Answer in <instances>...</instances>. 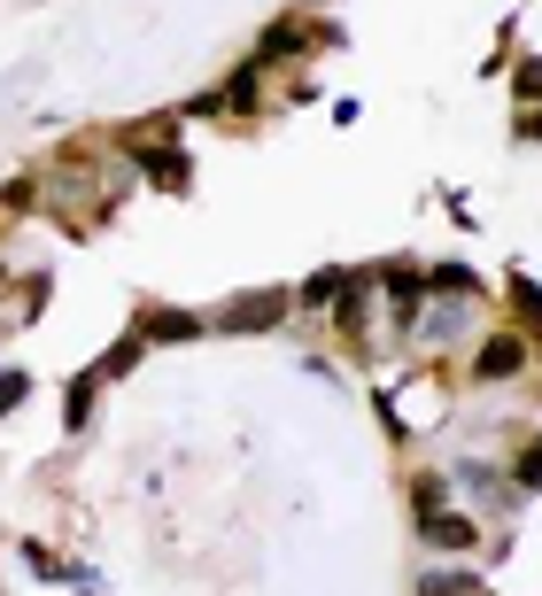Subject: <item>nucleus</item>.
<instances>
[{"label": "nucleus", "instance_id": "obj_1", "mask_svg": "<svg viewBox=\"0 0 542 596\" xmlns=\"http://www.w3.org/2000/svg\"><path fill=\"white\" fill-rule=\"evenodd\" d=\"M481 380H512V372H528V341H512V333H496L489 349H481V364H473Z\"/></svg>", "mask_w": 542, "mask_h": 596}, {"label": "nucleus", "instance_id": "obj_2", "mask_svg": "<svg viewBox=\"0 0 542 596\" xmlns=\"http://www.w3.org/2000/svg\"><path fill=\"white\" fill-rule=\"evenodd\" d=\"M418 535H426L434 550H473V543H481V535H473V519H450V511H426V519H418Z\"/></svg>", "mask_w": 542, "mask_h": 596}, {"label": "nucleus", "instance_id": "obj_3", "mask_svg": "<svg viewBox=\"0 0 542 596\" xmlns=\"http://www.w3.org/2000/svg\"><path fill=\"white\" fill-rule=\"evenodd\" d=\"M272 317H287V295H256V302H240V310H225V333H256Z\"/></svg>", "mask_w": 542, "mask_h": 596}, {"label": "nucleus", "instance_id": "obj_4", "mask_svg": "<svg viewBox=\"0 0 542 596\" xmlns=\"http://www.w3.org/2000/svg\"><path fill=\"white\" fill-rule=\"evenodd\" d=\"M387 295H395V317L411 325V317H418V302H426V280H418V272H395V280H387Z\"/></svg>", "mask_w": 542, "mask_h": 596}, {"label": "nucleus", "instance_id": "obj_5", "mask_svg": "<svg viewBox=\"0 0 542 596\" xmlns=\"http://www.w3.org/2000/svg\"><path fill=\"white\" fill-rule=\"evenodd\" d=\"M148 333H156V341H186V333H194V317H186V310H156V317H148Z\"/></svg>", "mask_w": 542, "mask_h": 596}, {"label": "nucleus", "instance_id": "obj_6", "mask_svg": "<svg viewBox=\"0 0 542 596\" xmlns=\"http://www.w3.org/2000/svg\"><path fill=\"white\" fill-rule=\"evenodd\" d=\"M140 163H148V178H164V186H186V163H179V155H156V148H140Z\"/></svg>", "mask_w": 542, "mask_h": 596}, {"label": "nucleus", "instance_id": "obj_7", "mask_svg": "<svg viewBox=\"0 0 542 596\" xmlns=\"http://www.w3.org/2000/svg\"><path fill=\"white\" fill-rule=\"evenodd\" d=\"M426 287H442V295H481V287H473V272H465V264H442V272H434V280H426Z\"/></svg>", "mask_w": 542, "mask_h": 596}, {"label": "nucleus", "instance_id": "obj_8", "mask_svg": "<svg viewBox=\"0 0 542 596\" xmlns=\"http://www.w3.org/2000/svg\"><path fill=\"white\" fill-rule=\"evenodd\" d=\"M86 411H93V372L70 380V427H86Z\"/></svg>", "mask_w": 542, "mask_h": 596}, {"label": "nucleus", "instance_id": "obj_9", "mask_svg": "<svg viewBox=\"0 0 542 596\" xmlns=\"http://www.w3.org/2000/svg\"><path fill=\"white\" fill-rule=\"evenodd\" d=\"M342 287H349V272H318V280L303 287V302H334V295H342Z\"/></svg>", "mask_w": 542, "mask_h": 596}, {"label": "nucleus", "instance_id": "obj_10", "mask_svg": "<svg viewBox=\"0 0 542 596\" xmlns=\"http://www.w3.org/2000/svg\"><path fill=\"white\" fill-rule=\"evenodd\" d=\"M23 395H31V380H23V372H0V419H8Z\"/></svg>", "mask_w": 542, "mask_h": 596}, {"label": "nucleus", "instance_id": "obj_11", "mask_svg": "<svg viewBox=\"0 0 542 596\" xmlns=\"http://www.w3.org/2000/svg\"><path fill=\"white\" fill-rule=\"evenodd\" d=\"M426 596H473L465 574H426Z\"/></svg>", "mask_w": 542, "mask_h": 596}, {"label": "nucleus", "instance_id": "obj_12", "mask_svg": "<svg viewBox=\"0 0 542 596\" xmlns=\"http://www.w3.org/2000/svg\"><path fill=\"white\" fill-rule=\"evenodd\" d=\"M411 511H418V519L442 511V480H418V488H411Z\"/></svg>", "mask_w": 542, "mask_h": 596}, {"label": "nucleus", "instance_id": "obj_13", "mask_svg": "<svg viewBox=\"0 0 542 596\" xmlns=\"http://www.w3.org/2000/svg\"><path fill=\"white\" fill-rule=\"evenodd\" d=\"M23 566H31V574H47V582H62V558H55V550H39V543L23 550Z\"/></svg>", "mask_w": 542, "mask_h": 596}, {"label": "nucleus", "instance_id": "obj_14", "mask_svg": "<svg viewBox=\"0 0 542 596\" xmlns=\"http://www.w3.org/2000/svg\"><path fill=\"white\" fill-rule=\"evenodd\" d=\"M132 364H140V341H117V349H109V364H101V372H132Z\"/></svg>", "mask_w": 542, "mask_h": 596}, {"label": "nucleus", "instance_id": "obj_15", "mask_svg": "<svg viewBox=\"0 0 542 596\" xmlns=\"http://www.w3.org/2000/svg\"><path fill=\"white\" fill-rule=\"evenodd\" d=\"M520 488H542V442L520 457Z\"/></svg>", "mask_w": 542, "mask_h": 596}, {"label": "nucleus", "instance_id": "obj_16", "mask_svg": "<svg viewBox=\"0 0 542 596\" xmlns=\"http://www.w3.org/2000/svg\"><path fill=\"white\" fill-rule=\"evenodd\" d=\"M520 94H528V101L542 94V62H520Z\"/></svg>", "mask_w": 542, "mask_h": 596}, {"label": "nucleus", "instance_id": "obj_17", "mask_svg": "<svg viewBox=\"0 0 542 596\" xmlns=\"http://www.w3.org/2000/svg\"><path fill=\"white\" fill-rule=\"evenodd\" d=\"M528 133H535V140H542V117H528Z\"/></svg>", "mask_w": 542, "mask_h": 596}]
</instances>
